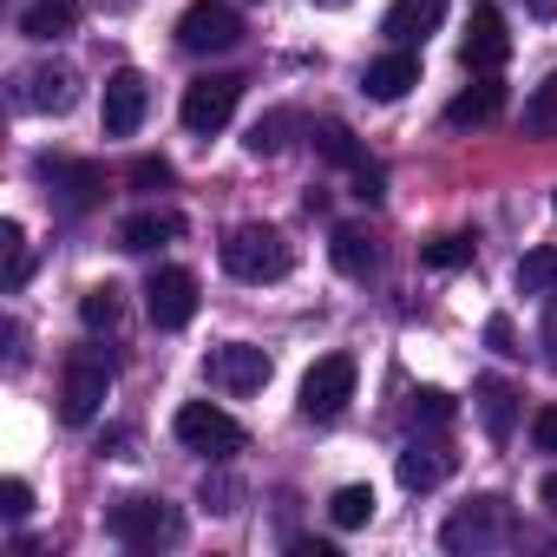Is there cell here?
<instances>
[{"label": "cell", "mask_w": 557, "mask_h": 557, "mask_svg": "<svg viewBox=\"0 0 557 557\" xmlns=\"http://www.w3.org/2000/svg\"><path fill=\"white\" fill-rule=\"evenodd\" d=\"M223 269L236 275V283H283V275L296 269V249L283 230H269V223H243L223 236Z\"/></svg>", "instance_id": "6da1fadb"}, {"label": "cell", "mask_w": 557, "mask_h": 557, "mask_svg": "<svg viewBox=\"0 0 557 557\" xmlns=\"http://www.w3.org/2000/svg\"><path fill=\"white\" fill-rule=\"evenodd\" d=\"M106 531H112L125 550H164V544L184 537V518H177V505H164V498H119V505L106 511Z\"/></svg>", "instance_id": "7a4b0ae2"}, {"label": "cell", "mask_w": 557, "mask_h": 557, "mask_svg": "<svg viewBox=\"0 0 557 557\" xmlns=\"http://www.w3.org/2000/svg\"><path fill=\"white\" fill-rule=\"evenodd\" d=\"M106 394H112V361L99 348H79L66 361V374H60V420L66 426H92L99 407H106Z\"/></svg>", "instance_id": "3957f363"}, {"label": "cell", "mask_w": 557, "mask_h": 557, "mask_svg": "<svg viewBox=\"0 0 557 557\" xmlns=\"http://www.w3.org/2000/svg\"><path fill=\"white\" fill-rule=\"evenodd\" d=\"M518 537V518H511V505L505 498H472V505H459L453 518H446V531H440V544L446 550H498V544H511Z\"/></svg>", "instance_id": "277c9868"}, {"label": "cell", "mask_w": 557, "mask_h": 557, "mask_svg": "<svg viewBox=\"0 0 557 557\" xmlns=\"http://www.w3.org/2000/svg\"><path fill=\"white\" fill-rule=\"evenodd\" d=\"M177 440L190 446V453H203V459H236L243 446H249V433L223 413V407H210V400H190V407H177Z\"/></svg>", "instance_id": "5b68a950"}, {"label": "cell", "mask_w": 557, "mask_h": 557, "mask_svg": "<svg viewBox=\"0 0 557 557\" xmlns=\"http://www.w3.org/2000/svg\"><path fill=\"white\" fill-rule=\"evenodd\" d=\"M236 99H243V79H230V73H203V79H190V86H184L177 119H184V132L210 138V132H223V125H230Z\"/></svg>", "instance_id": "8992f818"}, {"label": "cell", "mask_w": 557, "mask_h": 557, "mask_svg": "<svg viewBox=\"0 0 557 557\" xmlns=\"http://www.w3.org/2000/svg\"><path fill=\"white\" fill-rule=\"evenodd\" d=\"M355 381H361L355 355H322V361L302 374V413H309V420H335V413L355 400Z\"/></svg>", "instance_id": "52a82bcc"}, {"label": "cell", "mask_w": 557, "mask_h": 557, "mask_svg": "<svg viewBox=\"0 0 557 557\" xmlns=\"http://www.w3.org/2000/svg\"><path fill=\"white\" fill-rule=\"evenodd\" d=\"M40 184H47V197H53L60 210H73V216L99 210V197H106V171H99V164H79V158H40Z\"/></svg>", "instance_id": "ba28073f"}, {"label": "cell", "mask_w": 557, "mask_h": 557, "mask_svg": "<svg viewBox=\"0 0 557 557\" xmlns=\"http://www.w3.org/2000/svg\"><path fill=\"white\" fill-rule=\"evenodd\" d=\"M145 315L151 329H190L197 315V275L190 269H151V283H145Z\"/></svg>", "instance_id": "9c48e42d"}, {"label": "cell", "mask_w": 557, "mask_h": 557, "mask_svg": "<svg viewBox=\"0 0 557 557\" xmlns=\"http://www.w3.org/2000/svg\"><path fill=\"white\" fill-rule=\"evenodd\" d=\"M236 40H243V21H236V8H223V0H197V8H184V21H177L184 53H230Z\"/></svg>", "instance_id": "30bf717a"}, {"label": "cell", "mask_w": 557, "mask_h": 557, "mask_svg": "<svg viewBox=\"0 0 557 557\" xmlns=\"http://www.w3.org/2000/svg\"><path fill=\"white\" fill-rule=\"evenodd\" d=\"M459 53H466V73H498L511 60V34H505L492 0H472L466 8V47Z\"/></svg>", "instance_id": "8fae6325"}, {"label": "cell", "mask_w": 557, "mask_h": 557, "mask_svg": "<svg viewBox=\"0 0 557 557\" xmlns=\"http://www.w3.org/2000/svg\"><path fill=\"white\" fill-rule=\"evenodd\" d=\"M145 112H151V86H145V73H138V66H119V73L106 79V106H99L106 138H132V132L145 125Z\"/></svg>", "instance_id": "7c38bea8"}, {"label": "cell", "mask_w": 557, "mask_h": 557, "mask_svg": "<svg viewBox=\"0 0 557 557\" xmlns=\"http://www.w3.org/2000/svg\"><path fill=\"white\" fill-rule=\"evenodd\" d=\"M262 381H269V355H262V348L230 342V348L210 355V387H223V394H256Z\"/></svg>", "instance_id": "4fadbf2b"}, {"label": "cell", "mask_w": 557, "mask_h": 557, "mask_svg": "<svg viewBox=\"0 0 557 557\" xmlns=\"http://www.w3.org/2000/svg\"><path fill=\"white\" fill-rule=\"evenodd\" d=\"M394 472H400L407 492H433V485L453 479V446L446 440H407L400 459H394Z\"/></svg>", "instance_id": "5bb4252c"}, {"label": "cell", "mask_w": 557, "mask_h": 557, "mask_svg": "<svg viewBox=\"0 0 557 557\" xmlns=\"http://www.w3.org/2000/svg\"><path fill=\"white\" fill-rule=\"evenodd\" d=\"M498 112H505V86H498L492 73H472V86L446 106V125H453V132H479V125H492Z\"/></svg>", "instance_id": "9a60e30c"}, {"label": "cell", "mask_w": 557, "mask_h": 557, "mask_svg": "<svg viewBox=\"0 0 557 557\" xmlns=\"http://www.w3.org/2000/svg\"><path fill=\"white\" fill-rule=\"evenodd\" d=\"M329 256H335V269H342V275L368 283V275L381 269V236H374L368 223H342V230L329 236Z\"/></svg>", "instance_id": "2e32d148"}, {"label": "cell", "mask_w": 557, "mask_h": 557, "mask_svg": "<svg viewBox=\"0 0 557 557\" xmlns=\"http://www.w3.org/2000/svg\"><path fill=\"white\" fill-rule=\"evenodd\" d=\"M440 21H446V0H394V8L381 14V34H387L394 47H413V40H426Z\"/></svg>", "instance_id": "e0dca14e"}, {"label": "cell", "mask_w": 557, "mask_h": 557, "mask_svg": "<svg viewBox=\"0 0 557 557\" xmlns=\"http://www.w3.org/2000/svg\"><path fill=\"white\" fill-rule=\"evenodd\" d=\"M413 86H420V60H413L407 47H394L387 60H374V66L361 73V92H368V99H381V106H387V99H407Z\"/></svg>", "instance_id": "ac0fdd59"}, {"label": "cell", "mask_w": 557, "mask_h": 557, "mask_svg": "<svg viewBox=\"0 0 557 557\" xmlns=\"http://www.w3.org/2000/svg\"><path fill=\"white\" fill-rule=\"evenodd\" d=\"M79 79L66 73V66H34L27 79H21V106H34V112H73V92Z\"/></svg>", "instance_id": "d6986e66"}, {"label": "cell", "mask_w": 557, "mask_h": 557, "mask_svg": "<svg viewBox=\"0 0 557 557\" xmlns=\"http://www.w3.org/2000/svg\"><path fill=\"white\" fill-rule=\"evenodd\" d=\"M472 407H479V420H485V440H511V426H518V387H505V381H479L472 387Z\"/></svg>", "instance_id": "ffe728a7"}, {"label": "cell", "mask_w": 557, "mask_h": 557, "mask_svg": "<svg viewBox=\"0 0 557 557\" xmlns=\"http://www.w3.org/2000/svg\"><path fill=\"white\" fill-rule=\"evenodd\" d=\"M177 236H184V216H177V210H138V216L119 223V243L138 249V256H145V249H164V243H177Z\"/></svg>", "instance_id": "44dd1931"}, {"label": "cell", "mask_w": 557, "mask_h": 557, "mask_svg": "<svg viewBox=\"0 0 557 557\" xmlns=\"http://www.w3.org/2000/svg\"><path fill=\"white\" fill-rule=\"evenodd\" d=\"M73 27H79V0H34V8L21 14V34L40 40V47L60 40V34H73Z\"/></svg>", "instance_id": "7402d4cb"}, {"label": "cell", "mask_w": 557, "mask_h": 557, "mask_svg": "<svg viewBox=\"0 0 557 557\" xmlns=\"http://www.w3.org/2000/svg\"><path fill=\"white\" fill-rule=\"evenodd\" d=\"M79 322H86L92 335H119V322H125V296H119L112 283L86 289V296H79Z\"/></svg>", "instance_id": "603a6c76"}, {"label": "cell", "mask_w": 557, "mask_h": 557, "mask_svg": "<svg viewBox=\"0 0 557 557\" xmlns=\"http://www.w3.org/2000/svg\"><path fill=\"white\" fill-rule=\"evenodd\" d=\"M524 138H557V73L524 99Z\"/></svg>", "instance_id": "cb8c5ba5"}, {"label": "cell", "mask_w": 557, "mask_h": 557, "mask_svg": "<svg viewBox=\"0 0 557 557\" xmlns=\"http://www.w3.org/2000/svg\"><path fill=\"white\" fill-rule=\"evenodd\" d=\"M329 518H335L342 531H361V524L374 518V485H342V492L329 498Z\"/></svg>", "instance_id": "d4e9b609"}, {"label": "cell", "mask_w": 557, "mask_h": 557, "mask_svg": "<svg viewBox=\"0 0 557 557\" xmlns=\"http://www.w3.org/2000/svg\"><path fill=\"white\" fill-rule=\"evenodd\" d=\"M518 289H524V296H550V289H557V249H531V256L518 262Z\"/></svg>", "instance_id": "484cf974"}, {"label": "cell", "mask_w": 557, "mask_h": 557, "mask_svg": "<svg viewBox=\"0 0 557 557\" xmlns=\"http://www.w3.org/2000/svg\"><path fill=\"white\" fill-rule=\"evenodd\" d=\"M289 125H296V112H269V119H256V125H249V138H243V145H249L256 158H275V151H283V132H289Z\"/></svg>", "instance_id": "4316f807"}, {"label": "cell", "mask_w": 557, "mask_h": 557, "mask_svg": "<svg viewBox=\"0 0 557 557\" xmlns=\"http://www.w3.org/2000/svg\"><path fill=\"white\" fill-rule=\"evenodd\" d=\"M315 151H322L329 164H348V171H361V145L348 138V125H315Z\"/></svg>", "instance_id": "83f0119b"}, {"label": "cell", "mask_w": 557, "mask_h": 557, "mask_svg": "<svg viewBox=\"0 0 557 557\" xmlns=\"http://www.w3.org/2000/svg\"><path fill=\"white\" fill-rule=\"evenodd\" d=\"M420 262H426V269H466V262H472V236H459V230H453V236H433V243L420 249Z\"/></svg>", "instance_id": "f1b7e54d"}, {"label": "cell", "mask_w": 557, "mask_h": 557, "mask_svg": "<svg viewBox=\"0 0 557 557\" xmlns=\"http://www.w3.org/2000/svg\"><path fill=\"white\" fill-rule=\"evenodd\" d=\"M0 256H8V289H21L27 283V230L14 216L0 223Z\"/></svg>", "instance_id": "f546056e"}, {"label": "cell", "mask_w": 557, "mask_h": 557, "mask_svg": "<svg viewBox=\"0 0 557 557\" xmlns=\"http://www.w3.org/2000/svg\"><path fill=\"white\" fill-rule=\"evenodd\" d=\"M0 511L21 524V518L34 511V485H27V479H8V485H0Z\"/></svg>", "instance_id": "4dcf8cb0"}, {"label": "cell", "mask_w": 557, "mask_h": 557, "mask_svg": "<svg viewBox=\"0 0 557 557\" xmlns=\"http://www.w3.org/2000/svg\"><path fill=\"white\" fill-rule=\"evenodd\" d=\"M132 184H138V190H164V184H171V164H164V158H138V164H132Z\"/></svg>", "instance_id": "1f68e13d"}, {"label": "cell", "mask_w": 557, "mask_h": 557, "mask_svg": "<svg viewBox=\"0 0 557 557\" xmlns=\"http://www.w3.org/2000/svg\"><path fill=\"white\" fill-rule=\"evenodd\" d=\"M236 498H243L236 479H203V505H210V511H236Z\"/></svg>", "instance_id": "d6a6232c"}, {"label": "cell", "mask_w": 557, "mask_h": 557, "mask_svg": "<svg viewBox=\"0 0 557 557\" xmlns=\"http://www.w3.org/2000/svg\"><path fill=\"white\" fill-rule=\"evenodd\" d=\"M485 342H492L498 355H524V348H518V329H511V315H492V322H485Z\"/></svg>", "instance_id": "836d02e7"}, {"label": "cell", "mask_w": 557, "mask_h": 557, "mask_svg": "<svg viewBox=\"0 0 557 557\" xmlns=\"http://www.w3.org/2000/svg\"><path fill=\"white\" fill-rule=\"evenodd\" d=\"M413 413H426V420H453V394L426 387V394H413Z\"/></svg>", "instance_id": "e575fe53"}, {"label": "cell", "mask_w": 557, "mask_h": 557, "mask_svg": "<svg viewBox=\"0 0 557 557\" xmlns=\"http://www.w3.org/2000/svg\"><path fill=\"white\" fill-rule=\"evenodd\" d=\"M531 440H537V453H557V407H544L531 420Z\"/></svg>", "instance_id": "d590c367"}, {"label": "cell", "mask_w": 557, "mask_h": 557, "mask_svg": "<svg viewBox=\"0 0 557 557\" xmlns=\"http://www.w3.org/2000/svg\"><path fill=\"white\" fill-rule=\"evenodd\" d=\"M537 348H544V361L557 368V302H544V322H537Z\"/></svg>", "instance_id": "8d00e7d4"}, {"label": "cell", "mask_w": 557, "mask_h": 557, "mask_svg": "<svg viewBox=\"0 0 557 557\" xmlns=\"http://www.w3.org/2000/svg\"><path fill=\"white\" fill-rule=\"evenodd\" d=\"M355 197H361V203H381V171H374V164L355 171Z\"/></svg>", "instance_id": "74e56055"}, {"label": "cell", "mask_w": 557, "mask_h": 557, "mask_svg": "<svg viewBox=\"0 0 557 557\" xmlns=\"http://www.w3.org/2000/svg\"><path fill=\"white\" fill-rule=\"evenodd\" d=\"M537 498H544V511H550V518H557V472H550V479H544V485H537Z\"/></svg>", "instance_id": "f35d334b"}, {"label": "cell", "mask_w": 557, "mask_h": 557, "mask_svg": "<svg viewBox=\"0 0 557 557\" xmlns=\"http://www.w3.org/2000/svg\"><path fill=\"white\" fill-rule=\"evenodd\" d=\"M524 8H531L537 21H557V0H524Z\"/></svg>", "instance_id": "ab89813d"}, {"label": "cell", "mask_w": 557, "mask_h": 557, "mask_svg": "<svg viewBox=\"0 0 557 557\" xmlns=\"http://www.w3.org/2000/svg\"><path fill=\"white\" fill-rule=\"evenodd\" d=\"M309 8H348V0H309Z\"/></svg>", "instance_id": "60d3db41"}, {"label": "cell", "mask_w": 557, "mask_h": 557, "mask_svg": "<svg viewBox=\"0 0 557 557\" xmlns=\"http://www.w3.org/2000/svg\"><path fill=\"white\" fill-rule=\"evenodd\" d=\"M550 210H557V197H550Z\"/></svg>", "instance_id": "b9f144b4"}]
</instances>
